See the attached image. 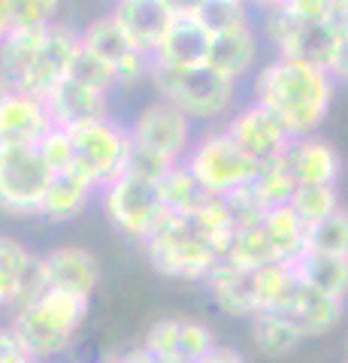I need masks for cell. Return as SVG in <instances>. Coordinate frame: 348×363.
<instances>
[{"label":"cell","instance_id":"36","mask_svg":"<svg viewBox=\"0 0 348 363\" xmlns=\"http://www.w3.org/2000/svg\"><path fill=\"white\" fill-rule=\"evenodd\" d=\"M197 18L209 28V33H224V30H237L242 25H252L254 9L249 0H206L203 9L197 13Z\"/></svg>","mask_w":348,"mask_h":363},{"label":"cell","instance_id":"40","mask_svg":"<svg viewBox=\"0 0 348 363\" xmlns=\"http://www.w3.org/2000/svg\"><path fill=\"white\" fill-rule=\"evenodd\" d=\"M327 70L333 73L336 82H345V85H348V30L342 33L339 45H336V52H333V58H330V67H327Z\"/></svg>","mask_w":348,"mask_h":363},{"label":"cell","instance_id":"4","mask_svg":"<svg viewBox=\"0 0 348 363\" xmlns=\"http://www.w3.org/2000/svg\"><path fill=\"white\" fill-rule=\"evenodd\" d=\"M149 267L164 279L206 285L224 255L191 224L188 215H167L164 224L142 242Z\"/></svg>","mask_w":348,"mask_h":363},{"label":"cell","instance_id":"31","mask_svg":"<svg viewBox=\"0 0 348 363\" xmlns=\"http://www.w3.org/2000/svg\"><path fill=\"white\" fill-rule=\"evenodd\" d=\"M188 218H191V224H194L212 245L218 248L221 255L228 252L233 233H237V218H233V212H230L228 197H212V194H206L203 200H200V206L191 212Z\"/></svg>","mask_w":348,"mask_h":363},{"label":"cell","instance_id":"11","mask_svg":"<svg viewBox=\"0 0 348 363\" xmlns=\"http://www.w3.org/2000/svg\"><path fill=\"white\" fill-rule=\"evenodd\" d=\"M79 52H82V33L70 25H64V21H55L40 45L37 58L28 64V70L13 85H4V88H21L33 97L49 100L70 79Z\"/></svg>","mask_w":348,"mask_h":363},{"label":"cell","instance_id":"19","mask_svg":"<svg viewBox=\"0 0 348 363\" xmlns=\"http://www.w3.org/2000/svg\"><path fill=\"white\" fill-rule=\"evenodd\" d=\"M282 161L288 167V173L294 176L297 188L300 185H339L342 169H345L342 155L321 133L294 136L282 155Z\"/></svg>","mask_w":348,"mask_h":363},{"label":"cell","instance_id":"18","mask_svg":"<svg viewBox=\"0 0 348 363\" xmlns=\"http://www.w3.org/2000/svg\"><path fill=\"white\" fill-rule=\"evenodd\" d=\"M109 13L118 21L128 43L149 58L161 52V43L176 18L164 0H112Z\"/></svg>","mask_w":348,"mask_h":363},{"label":"cell","instance_id":"28","mask_svg":"<svg viewBox=\"0 0 348 363\" xmlns=\"http://www.w3.org/2000/svg\"><path fill=\"white\" fill-rule=\"evenodd\" d=\"M264 230L269 236V242H273L279 260H285V264H294V260L306 252V233L309 227L300 221V215L291 209V203H282V206H273L266 209V215L261 218Z\"/></svg>","mask_w":348,"mask_h":363},{"label":"cell","instance_id":"35","mask_svg":"<svg viewBox=\"0 0 348 363\" xmlns=\"http://www.w3.org/2000/svg\"><path fill=\"white\" fill-rule=\"evenodd\" d=\"M249 185H252L254 194L261 197V203L266 209L291 203V197H294V191H297V182H294V176L288 173L282 157H276V161L257 167V173H254V179L249 182Z\"/></svg>","mask_w":348,"mask_h":363},{"label":"cell","instance_id":"3","mask_svg":"<svg viewBox=\"0 0 348 363\" xmlns=\"http://www.w3.org/2000/svg\"><path fill=\"white\" fill-rule=\"evenodd\" d=\"M88 306H91L88 297L46 291L33 303L9 312L6 333L13 339H18L40 363L64 357L82 333V324L88 318Z\"/></svg>","mask_w":348,"mask_h":363},{"label":"cell","instance_id":"25","mask_svg":"<svg viewBox=\"0 0 348 363\" xmlns=\"http://www.w3.org/2000/svg\"><path fill=\"white\" fill-rule=\"evenodd\" d=\"M249 342L266 360H285L303 342V333L282 312H257L249 321Z\"/></svg>","mask_w":348,"mask_h":363},{"label":"cell","instance_id":"32","mask_svg":"<svg viewBox=\"0 0 348 363\" xmlns=\"http://www.w3.org/2000/svg\"><path fill=\"white\" fill-rule=\"evenodd\" d=\"M158 188H161V200L167 206V215H191L200 206V200L206 197L203 188L197 185V179L188 173L185 164L173 167L170 173L158 182Z\"/></svg>","mask_w":348,"mask_h":363},{"label":"cell","instance_id":"30","mask_svg":"<svg viewBox=\"0 0 348 363\" xmlns=\"http://www.w3.org/2000/svg\"><path fill=\"white\" fill-rule=\"evenodd\" d=\"M49 28L18 25V28L0 30V37H4V85H13L16 79L28 70V64L37 58V52H40L43 40H46Z\"/></svg>","mask_w":348,"mask_h":363},{"label":"cell","instance_id":"8","mask_svg":"<svg viewBox=\"0 0 348 363\" xmlns=\"http://www.w3.org/2000/svg\"><path fill=\"white\" fill-rule=\"evenodd\" d=\"M67 130L73 136V152H76L73 169H79L97 191L106 188L109 182H116L128 169L133 149L128 124L116 121L112 116H103Z\"/></svg>","mask_w":348,"mask_h":363},{"label":"cell","instance_id":"14","mask_svg":"<svg viewBox=\"0 0 348 363\" xmlns=\"http://www.w3.org/2000/svg\"><path fill=\"white\" fill-rule=\"evenodd\" d=\"M49 291L46 269H43V255L16 240L4 236L0 240V303L6 312H16L21 306L33 303Z\"/></svg>","mask_w":348,"mask_h":363},{"label":"cell","instance_id":"13","mask_svg":"<svg viewBox=\"0 0 348 363\" xmlns=\"http://www.w3.org/2000/svg\"><path fill=\"white\" fill-rule=\"evenodd\" d=\"M140 345L149 351L155 363H197L218 345V339L212 333V327L203 324L200 318L170 315L158 318L145 330Z\"/></svg>","mask_w":348,"mask_h":363},{"label":"cell","instance_id":"23","mask_svg":"<svg viewBox=\"0 0 348 363\" xmlns=\"http://www.w3.org/2000/svg\"><path fill=\"white\" fill-rule=\"evenodd\" d=\"M100 191L88 182L79 169H64V173H55L46 197H43L40 206V218L49 224H67L91 206V200H97Z\"/></svg>","mask_w":348,"mask_h":363},{"label":"cell","instance_id":"20","mask_svg":"<svg viewBox=\"0 0 348 363\" xmlns=\"http://www.w3.org/2000/svg\"><path fill=\"white\" fill-rule=\"evenodd\" d=\"M261 25H242L237 30H224L212 37V52L209 64L230 76L233 82H242L245 76H254L261 67Z\"/></svg>","mask_w":348,"mask_h":363},{"label":"cell","instance_id":"43","mask_svg":"<svg viewBox=\"0 0 348 363\" xmlns=\"http://www.w3.org/2000/svg\"><path fill=\"white\" fill-rule=\"evenodd\" d=\"M249 4H252V9H254V13L261 16V13H269V9H279V6H285L288 0H249Z\"/></svg>","mask_w":348,"mask_h":363},{"label":"cell","instance_id":"10","mask_svg":"<svg viewBox=\"0 0 348 363\" xmlns=\"http://www.w3.org/2000/svg\"><path fill=\"white\" fill-rule=\"evenodd\" d=\"M130 140L140 149L158 155L170 167L185 164L191 145L197 140V121H191L182 109L167 104L164 97H152L130 118Z\"/></svg>","mask_w":348,"mask_h":363},{"label":"cell","instance_id":"9","mask_svg":"<svg viewBox=\"0 0 348 363\" xmlns=\"http://www.w3.org/2000/svg\"><path fill=\"white\" fill-rule=\"evenodd\" d=\"M52 167L37 145H0V203L6 215L40 218Z\"/></svg>","mask_w":348,"mask_h":363},{"label":"cell","instance_id":"1","mask_svg":"<svg viewBox=\"0 0 348 363\" xmlns=\"http://www.w3.org/2000/svg\"><path fill=\"white\" fill-rule=\"evenodd\" d=\"M336 79L327 67L273 55L252 76V100L264 104L291 136L318 133L336 97Z\"/></svg>","mask_w":348,"mask_h":363},{"label":"cell","instance_id":"17","mask_svg":"<svg viewBox=\"0 0 348 363\" xmlns=\"http://www.w3.org/2000/svg\"><path fill=\"white\" fill-rule=\"evenodd\" d=\"M276 312L291 318L294 327L303 333V339H315V336L333 333L336 327L345 321V300L330 297V294L306 285V281L297 276V285L291 288L288 300L279 306Z\"/></svg>","mask_w":348,"mask_h":363},{"label":"cell","instance_id":"38","mask_svg":"<svg viewBox=\"0 0 348 363\" xmlns=\"http://www.w3.org/2000/svg\"><path fill=\"white\" fill-rule=\"evenodd\" d=\"M37 149L46 157V164L52 167V173H64V169H73L76 152H73V136L67 128H52L46 136L40 140Z\"/></svg>","mask_w":348,"mask_h":363},{"label":"cell","instance_id":"46","mask_svg":"<svg viewBox=\"0 0 348 363\" xmlns=\"http://www.w3.org/2000/svg\"><path fill=\"white\" fill-rule=\"evenodd\" d=\"M345 363H348V348H345Z\"/></svg>","mask_w":348,"mask_h":363},{"label":"cell","instance_id":"45","mask_svg":"<svg viewBox=\"0 0 348 363\" xmlns=\"http://www.w3.org/2000/svg\"><path fill=\"white\" fill-rule=\"evenodd\" d=\"M76 363H97V360H76Z\"/></svg>","mask_w":348,"mask_h":363},{"label":"cell","instance_id":"7","mask_svg":"<svg viewBox=\"0 0 348 363\" xmlns=\"http://www.w3.org/2000/svg\"><path fill=\"white\" fill-rule=\"evenodd\" d=\"M264 40L269 43L273 55H288V58H303L321 67H330V58L339 45L342 33L348 30V21L330 18V21H312L288 13L285 6L261 13L257 18Z\"/></svg>","mask_w":348,"mask_h":363},{"label":"cell","instance_id":"26","mask_svg":"<svg viewBox=\"0 0 348 363\" xmlns=\"http://www.w3.org/2000/svg\"><path fill=\"white\" fill-rule=\"evenodd\" d=\"M294 269L306 285L330 294V297L348 300V255H327L306 248L294 260Z\"/></svg>","mask_w":348,"mask_h":363},{"label":"cell","instance_id":"5","mask_svg":"<svg viewBox=\"0 0 348 363\" xmlns=\"http://www.w3.org/2000/svg\"><path fill=\"white\" fill-rule=\"evenodd\" d=\"M100 209H103L106 221L112 230H118L130 242H145L158 230L167 218V206L161 200L158 182L121 173L116 182H109L106 188H100Z\"/></svg>","mask_w":348,"mask_h":363},{"label":"cell","instance_id":"41","mask_svg":"<svg viewBox=\"0 0 348 363\" xmlns=\"http://www.w3.org/2000/svg\"><path fill=\"white\" fill-rule=\"evenodd\" d=\"M197 363H245V357H242V351L240 348H233V345H215L209 351V354H203Z\"/></svg>","mask_w":348,"mask_h":363},{"label":"cell","instance_id":"6","mask_svg":"<svg viewBox=\"0 0 348 363\" xmlns=\"http://www.w3.org/2000/svg\"><path fill=\"white\" fill-rule=\"evenodd\" d=\"M185 167L197 179V185L203 188V194L212 197L233 194L242 185H249L257 173V164L230 140V133L221 124H212L209 130L197 133L185 157Z\"/></svg>","mask_w":348,"mask_h":363},{"label":"cell","instance_id":"12","mask_svg":"<svg viewBox=\"0 0 348 363\" xmlns=\"http://www.w3.org/2000/svg\"><path fill=\"white\" fill-rule=\"evenodd\" d=\"M221 128L230 133V140L237 143L257 167L282 157L285 149L291 145V140H294L285 124L279 121L264 104H257L252 97L233 109L230 116L224 118Z\"/></svg>","mask_w":348,"mask_h":363},{"label":"cell","instance_id":"33","mask_svg":"<svg viewBox=\"0 0 348 363\" xmlns=\"http://www.w3.org/2000/svg\"><path fill=\"white\" fill-rule=\"evenodd\" d=\"M64 0H0V30L30 25L49 28L58 21Z\"/></svg>","mask_w":348,"mask_h":363},{"label":"cell","instance_id":"2","mask_svg":"<svg viewBox=\"0 0 348 363\" xmlns=\"http://www.w3.org/2000/svg\"><path fill=\"white\" fill-rule=\"evenodd\" d=\"M149 85L155 97H164L167 104L182 109L197 124H224V118L240 106V82L206 64H152Z\"/></svg>","mask_w":348,"mask_h":363},{"label":"cell","instance_id":"34","mask_svg":"<svg viewBox=\"0 0 348 363\" xmlns=\"http://www.w3.org/2000/svg\"><path fill=\"white\" fill-rule=\"evenodd\" d=\"M291 209L300 215V221L312 227L321 218H327L336 209H342L339 185H300L291 197Z\"/></svg>","mask_w":348,"mask_h":363},{"label":"cell","instance_id":"44","mask_svg":"<svg viewBox=\"0 0 348 363\" xmlns=\"http://www.w3.org/2000/svg\"><path fill=\"white\" fill-rule=\"evenodd\" d=\"M333 9H336V16L348 21V0H333Z\"/></svg>","mask_w":348,"mask_h":363},{"label":"cell","instance_id":"29","mask_svg":"<svg viewBox=\"0 0 348 363\" xmlns=\"http://www.w3.org/2000/svg\"><path fill=\"white\" fill-rule=\"evenodd\" d=\"M224 260L233 267H242V269H261L269 264H285V260H279L276 248L269 242L261 221L252 224V227H240V230L233 233L228 252H224Z\"/></svg>","mask_w":348,"mask_h":363},{"label":"cell","instance_id":"39","mask_svg":"<svg viewBox=\"0 0 348 363\" xmlns=\"http://www.w3.org/2000/svg\"><path fill=\"white\" fill-rule=\"evenodd\" d=\"M0 363H40V360L33 357L18 339H13L4 330V336H0Z\"/></svg>","mask_w":348,"mask_h":363},{"label":"cell","instance_id":"22","mask_svg":"<svg viewBox=\"0 0 348 363\" xmlns=\"http://www.w3.org/2000/svg\"><path fill=\"white\" fill-rule=\"evenodd\" d=\"M206 291H209L212 303L230 318L252 321V318L261 312L257 291H254V269H242V267H233L228 260H221L206 281Z\"/></svg>","mask_w":348,"mask_h":363},{"label":"cell","instance_id":"37","mask_svg":"<svg viewBox=\"0 0 348 363\" xmlns=\"http://www.w3.org/2000/svg\"><path fill=\"white\" fill-rule=\"evenodd\" d=\"M306 248L327 255H348V209L342 206L318 224H312L306 233Z\"/></svg>","mask_w":348,"mask_h":363},{"label":"cell","instance_id":"27","mask_svg":"<svg viewBox=\"0 0 348 363\" xmlns=\"http://www.w3.org/2000/svg\"><path fill=\"white\" fill-rule=\"evenodd\" d=\"M79 33H82V49L91 52L94 58L106 61V64L112 67V73H116L118 67L125 64L133 52H137V49H133V45L128 43L125 33H121L118 21L112 18V13L94 16L85 28H79Z\"/></svg>","mask_w":348,"mask_h":363},{"label":"cell","instance_id":"21","mask_svg":"<svg viewBox=\"0 0 348 363\" xmlns=\"http://www.w3.org/2000/svg\"><path fill=\"white\" fill-rule=\"evenodd\" d=\"M109 91L94 88L82 79L70 76L67 82L46 100L55 128H76V124L109 116Z\"/></svg>","mask_w":348,"mask_h":363},{"label":"cell","instance_id":"16","mask_svg":"<svg viewBox=\"0 0 348 363\" xmlns=\"http://www.w3.org/2000/svg\"><path fill=\"white\" fill-rule=\"evenodd\" d=\"M43 269H46L49 291L76 294V297H94V291L103 279L100 260L91 248L85 245H55L43 255Z\"/></svg>","mask_w":348,"mask_h":363},{"label":"cell","instance_id":"15","mask_svg":"<svg viewBox=\"0 0 348 363\" xmlns=\"http://www.w3.org/2000/svg\"><path fill=\"white\" fill-rule=\"evenodd\" d=\"M55 128L49 104L21 88H4L0 97V145H40Z\"/></svg>","mask_w":348,"mask_h":363},{"label":"cell","instance_id":"24","mask_svg":"<svg viewBox=\"0 0 348 363\" xmlns=\"http://www.w3.org/2000/svg\"><path fill=\"white\" fill-rule=\"evenodd\" d=\"M212 52V33L197 16H176L170 30L161 43V52L155 55V61L161 64H206Z\"/></svg>","mask_w":348,"mask_h":363},{"label":"cell","instance_id":"42","mask_svg":"<svg viewBox=\"0 0 348 363\" xmlns=\"http://www.w3.org/2000/svg\"><path fill=\"white\" fill-rule=\"evenodd\" d=\"M173 16H197L206 0H164Z\"/></svg>","mask_w":348,"mask_h":363}]
</instances>
